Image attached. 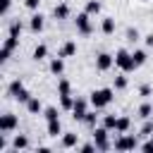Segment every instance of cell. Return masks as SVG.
<instances>
[{"instance_id":"6da1fadb","label":"cell","mask_w":153,"mask_h":153,"mask_svg":"<svg viewBox=\"0 0 153 153\" xmlns=\"http://www.w3.org/2000/svg\"><path fill=\"white\" fill-rule=\"evenodd\" d=\"M91 105L96 108V110H100V108H105V105H110L112 100H115V91L112 88H98V91H91Z\"/></svg>"},{"instance_id":"7a4b0ae2","label":"cell","mask_w":153,"mask_h":153,"mask_svg":"<svg viewBox=\"0 0 153 153\" xmlns=\"http://www.w3.org/2000/svg\"><path fill=\"white\" fill-rule=\"evenodd\" d=\"M115 65L124 72V74H129V72H134L139 65L134 62V57H131V53L129 50H124V48H120L117 53H115Z\"/></svg>"},{"instance_id":"3957f363","label":"cell","mask_w":153,"mask_h":153,"mask_svg":"<svg viewBox=\"0 0 153 153\" xmlns=\"http://www.w3.org/2000/svg\"><path fill=\"white\" fill-rule=\"evenodd\" d=\"M141 143H139V139H136V134H120L115 141H112V148L115 151H134V148H139Z\"/></svg>"},{"instance_id":"277c9868","label":"cell","mask_w":153,"mask_h":153,"mask_svg":"<svg viewBox=\"0 0 153 153\" xmlns=\"http://www.w3.org/2000/svg\"><path fill=\"white\" fill-rule=\"evenodd\" d=\"M108 134H110V129L108 127H93V143H96V148L98 151H110L112 148V143L108 141Z\"/></svg>"},{"instance_id":"5b68a950","label":"cell","mask_w":153,"mask_h":153,"mask_svg":"<svg viewBox=\"0 0 153 153\" xmlns=\"http://www.w3.org/2000/svg\"><path fill=\"white\" fill-rule=\"evenodd\" d=\"M74 24H76V31H79V33H84V36L93 33V24H91V14H88V12H81V14H76Z\"/></svg>"},{"instance_id":"8992f818","label":"cell","mask_w":153,"mask_h":153,"mask_svg":"<svg viewBox=\"0 0 153 153\" xmlns=\"http://www.w3.org/2000/svg\"><path fill=\"white\" fill-rule=\"evenodd\" d=\"M19 127V117L17 115H12V112H5V115H0V131L2 134H10V131H14Z\"/></svg>"},{"instance_id":"52a82bcc","label":"cell","mask_w":153,"mask_h":153,"mask_svg":"<svg viewBox=\"0 0 153 153\" xmlns=\"http://www.w3.org/2000/svg\"><path fill=\"white\" fill-rule=\"evenodd\" d=\"M17 45H19V36H12V33H10V36L5 38V43H2L0 60H2V62H5V60H10V55H12V50H14Z\"/></svg>"},{"instance_id":"ba28073f","label":"cell","mask_w":153,"mask_h":153,"mask_svg":"<svg viewBox=\"0 0 153 153\" xmlns=\"http://www.w3.org/2000/svg\"><path fill=\"white\" fill-rule=\"evenodd\" d=\"M88 103H91V100H86V98H74L72 117H74V120H81V122H84V117H86V112H88Z\"/></svg>"},{"instance_id":"9c48e42d","label":"cell","mask_w":153,"mask_h":153,"mask_svg":"<svg viewBox=\"0 0 153 153\" xmlns=\"http://www.w3.org/2000/svg\"><path fill=\"white\" fill-rule=\"evenodd\" d=\"M112 65H115V55H110V53H98L96 55V69L98 72H108Z\"/></svg>"},{"instance_id":"30bf717a","label":"cell","mask_w":153,"mask_h":153,"mask_svg":"<svg viewBox=\"0 0 153 153\" xmlns=\"http://www.w3.org/2000/svg\"><path fill=\"white\" fill-rule=\"evenodd\" d=\"M43 24H45V17H43L41 12H33L31 19H29V29H31L33 33H38V31H43Z\"/></svg>"},{"instance_id":"8fae6325","label":"cell","mask_w":153,"mask_h":153,"mask_svg":"<svg viewBox=\"0 0 153 153\" xmlns=\"http://www.w3.org/2000/svg\"><path fill=\"white\" fill-rule=\"evenodd\" d=\"M57 55H60V57H74V55H76V41H72V38L65 41Z\"/></svg>"},{"instance_id":"7c38bea8","label":"cell","mask_w":153,"mask_h":153,"mask_svg":"<svg viewBox=\"0 0 153 153\" xmlns=\"http://www.w3.org/2000/svg\"><path fill=\"white\" fill-rule=\"evenodd\" d=\"M76 143H79V134H74V131L62 134V141H60L62 148H76Z\"/></svg>"},{"instance_id":"4fadbf2b","label":"cell","mask_w":153,"mask_h":153,"mask_svg":"<svg viewBox=\"0 0 153 153\" xmlns=\"http://www.w3.org/2000/svg\"><path fill=\"white\" fill-rule=\"evenodd\" d=\"M129 127H131V120H129L127 115H117V124H115V134H124V131H129Z\"/></svg>"},{"instance_id":"5bb4252c","label":"cell","mask_w":153,"mask_h":153,"mask_svg":"<svg viewBox=\"0 0 153 153\" xmlns=\"http://www.w3.org/2000/svg\"><path fill=\"white\" fill-rule=\"evenodd\" d=\"M53 17H55V19H67V17H69V5H67V2L55 5V7H53Z\"/></svg>"},{"instance_id":"9a60e30c","label":"cell","mask_w":153,"mask_h":153,"mask_svg":"<svg viewBox=\"0 0 153 153\" xmlns=\"http://www.w3.org/2000/svg\"><path fill=\"white\" fill-rule=\"evenodd\" d=\"M26 110H29L31 115H38V112H43V103L38 100V96H31V98H29V103H26Z\"/></svg>"},{"instance_id":"2e32d148","label":"cell","mask_w":153,"mask_h":153,"mask_svg":"<svg viewBox=\"0 0 153 153\" xmlns=\"http://www.w3.org/2000/svg\"><path fill=\"white\" fill-rule=\"evenodd\" d=\"M26 148H29V139L24 134H17L12 139V151H26Z\"/></svg>"},{"instance_id":"e0dca14e","label":"cell","mask_w":153,"mask_h":153,"mask_svg":"<svg viewBox=\"0 0 153 153\" xmlns=\"http://www.w3.org/2000/svg\"><path fill=\"white\" fill-rule=\"evenodd\" d=\"M31 57H33L36 62H41V60H45V57H48V45H45V43H38V45L33 48V53H31Z\"/></svg>"},{"instance_id":"ac0fdd59","label":"cell","mask_w":153,"mask_h":153,"mask_svg":"<svg viewBox=\"0 0 153 153\" xmlns=\"http://www.w3.org/2000/svg\"><path fill=\"white\" fill-rule=\"evenodd\" d=\"M7 91H10V96H12V98H17V96L24 91V81H22V79H12V81H10V86H7Z\"/></svg>"},{"instance_id":"d6986e66","label":"cell","mask_w":153,"mask_h":153,"mask_svg":"<svg viewBox=\"0 0 153 153\" xmlns=\"http://www.w3.org/2000/svg\"><path fill=\"white\" fill-rule=\"evenodd\" d=\"M48 136H60L62 134V122L60 120H48Z\"/></svg>"},{"instance_id":"ffe728a7","label":"cell","mask_w":153,"mask_h":153,"mask_svg":"<svg viewBox=\"0 0 153 153\" xmlns=\"http://www.w3.org/2000/svg\"><path fill=\"white\" fill-rule=\"evenodd\" d=\"M100 31L103 33H115V19L112 17H103V22H100Z\"/></svg>"},{"instance_id":"44dd1931","label":"cell","mask_w":153,"mask_h":153,"mask_svg":"<svg viewBox=\"0 0 153 153\" xmlns=\"http://www.w3.org/2000/svg\"><path fill=\"white\" fill-rule=\"evenodd\" d=\"M50 72H53V74H57V76L65 72V62H62V57H60V55L50 60Z\"/></svg>"},{"instance_id":"7402d4cb","label":"cell","mask_w":153,"mask_h":153,"mask_svg":"<svg viewBox=\"0 0 153 153\" xmlns=\"http://www.w3.org/2000/svg\"><path fill=\"white\" fill-rule=\"evenodd\" d=\"M136 112H139L141 120H148V117H153V105H151V103H141Z\"/></svg>"},{"instance_id":"603a6c76","label":"cell","mask_w":153,"mask_h":153,"mask_svg":"<svg viewBox=\"0 0 153 153\" xmlns=\"http://www.w3.org/2000/svg\"><path fill=\"white\" fill-rule=\"evenodd\" d=\"M65 93H72L69 79H60V81H57V96H65Z\"/></svg>"},{"instance_id":"cb8c5ba5","label":"cell","mask_w":153,"mask_h":153,"mask_svg":"<svg viewBox=\"0 0 153 153\" xmlns=\"http://www.w3.org/2000/svg\"><path fill=\"white\" fill-rule=\"evenodd\" d=\"M60 108H62V110H72V108H74V98H72V93L60 96Z\"/></svg>"},{"instance_id":"d4e9b609","label":"cell","mask_w":153,"mask_h":153,"mask_svg":"<svg viewBox=\"0 0 153 153\" xmlns=\"http://www.w3.org/2000/svg\"><path fill=\"white\" fill-rule=\"evenodd\" d=\"M84 12H88V14H98V12H100V2H98V0H86Z\"/></svg>"},{"instance_id":"484cf974","label":"cell","mask_w":153,"mask_h":153,"mask_svg":"<svg viewBox=\"0 0 153 153\" xmlns=\"http://www.w3.org/2000/svg\"><path fill=\"white\" fill-rule=\"evenodd\" d=\"M131 57H134V62L141 67V65H146V60H148V53H146V50H134V53H131Z\"/></svg>"},{"instance_id":"4316f807","label":"cell","mask_w":153,"mask_h":153,"mask_svg":"<svg viewBox=\"0 0 153 153\" xmlns=\"http://www.w3.org/2000/svg\"><path fill=\"white\" fill-rule=\"evenodd\" d=\"M22 29H24L22 19H12V22H10V33H12V36H19V33H22Z\"/></svg>"},{"instance_id":"83f0119b","label":"cell","mask_w":153,"mask_h":153,"mask_svg":"<svg viewBox=\"0 0 153 153\" xmlns=\"http://www.w3.org/2000/svg\"><path fill=\"white\" fill-rule=\"evenodd\" d=\"M115 124H117V115H103V127L115 131Z\"/></svg>"},{"instance_id":"f1b7e54d","label":"cell","mask_w":153,"mask_h":153,"mask_svg":"<svg viewBox=\"0 0 153 153\" xmlns=\"http://www.w3.org/2000/svg\"><path fill=\"white\" fill-rule=\"evenodd\" d=\"M43 117L45 120H60V112H57V108H43Z\"/></svg>"},{"instance_id":"f546056e","label":"cell","mask_w":153,"mask_h":153,"mask_svg":"<svg viewBox=\"0 0 153 153\" xmlns=\"http://www.w3.org/2000/svg\"><path fill=\"white\" fill-rule=\"evenodd\" d=\"M127 41H129V43H136V41H141V33H139V29H127Z\"/></svg>"},{"instance_id":"4dcf8cb0","label":"cell","mask_w":153,"mask_h":153,"mask_svg":"<svg viewBox=\"0 0 153 153\" xmlns=\"http://www.w3.org/2000/svg\"><path fill=\"white\" fill-rule=\"evenodd\" d=\"M127 84H129V81H127V76H124V72H122L120 76H115V88H117V91H122V88H127Z\"/></svg>"},{"instance_id":"1f68e13d","label":"cell","mask_w":153,"mask_h":153,"mask_svg":"<svg viewBox=\"0 0 153 153\" xmlns=\"http://www.w3.org/2000/svg\"><path fill=\"white\" fill-rule=\"evenodd\" d=\"M153 134V120L148 117L146 122H143V127H141V136H151Z\"/></svg>"},{"instance_id":"d6a6232c","label":"cell","mask_w":153,"mask_h":153,"mask_svg":"<svg viewBox=\"0 0 153 153\" xmlns=\"http://www.w3.org/2000/svg\"><path fill=\"white\" fill-rule=\"evenodd\" d=\"M151 93H153V88H151L148 84H141V86H139V96H141V98H148Z\"/></svg>"},{"instance_id":"836d02e7","label":"cell","mask_w":153,"mask_h":153,"mask_svg":"<svg viewBox=\"0 0 153 153\" xmlns=\"http://www.w3.org/2000/svg\"><path fill=\"white\" fill-rule=\"evenodd\" d=\"M96 120H98L96 112H86V117H84V122H86L88 127H96Z\"/></svg>"},{"instance_id":"e575fe53","label":"cell","mask_w":153,"mask_h":153,"mask_svg":"<svg viewBox=\"0 0 153 153\" xmlns=\"http://www.w3.org/2000/svg\"><path fill=\"white\" fill-rule=\"evenodd\" d=\"M38 5H41V0H24V7H26V10H31V12H36V10H38Z\"/></svg>"},{"instance_id":"d590c367","label":"cell","mask_w":153,"mask_h":153,"mask_svg":"<svg viewBox=\"0 0 153 153\" xmlns=\"http://www.w3.org/2000/svg\"><path fill=\"white\" fill-rule=\"evenodd\" d=\"M139 148H141V151H146V153H153V134H151V136H148V141H146V143H141Z\"/></svg>"},{"instance_id":"8d00e7d4","label":"cell","mask_w":153,"mask_h":153,"mask_svg":"<svg viewBox=\"0 0 153 153\" xmlns=\"http://www.w3.org/2000/svg\"><path fill=\"white\" fill-rule=\"evenodd\" d=\"M29 98H31V93H29V91L24 88V91H22V93H19V96H17L14 100H19V103H24V105H26V103H29Z\"/></svg>"},{"instance_id":"74e56055","label":"cell","mask_w":153,"mask_h":153,"mask_svg":"<svg viewBox=\"0 0 153 153\" xmlns=\"http://www.w3.org/2000/svg\"><path fill=\"white\" fill-rule=\"evenodd\" d=\"M79 151H81V153H93V151H98V148H96V143H81Z\"/></svg>"},{"instance_id":"f35d334b","label":"cell","mask_w":153,"mask_h":153,"mask_svg":"<svg viewBox=\"0 0 153 153\" xmlns=\"http://www.w3.org/2000/svg\"><path fill=\"white\" fill-rule=\"evenodd\" d=\"M143 43H146V45H148V48H153V31H151V33H146V36H143Z\"/></svg>"},{"instance_id":"ab89813d","label":"cell","mask_w":153,"mask_h":153,"mask_svg":"<svg viewBox=\"0 0 153 153\" xmlns=\"http://www.w3.org/2000/svg\"><path fill=\"white\" fill-rule=\"evenodd\" d=\"M10 5H12V0H2V14L10 12Z\"/></svg>"},{"instance_id":"60d3db41","label":"cell","mask_w":153,"mask_h":153,"mask_svg":"<svg viewBox=\"0 0 153 153\" xmlns=\"http://www.w3.org/2000/svg\"><path fill=\"white\" fill-rule=\"evenodd\" d=\"M141 2H148V0H141Z\"/></svg>"}]
</instances>
